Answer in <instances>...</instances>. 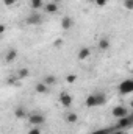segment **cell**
<instances>
[{"label": "cell", "instance_id": "1", "mask_svg": "<svg viewBox=\"0 0 133 134\" xmlns=\"http://www.w3.org/2000/svg\"><path fill=\"white\" fill-rule=\"evenodd\" d=\"M105 103H106V97H105V94H102V92H94V94L88 95V98H86V101H85V104H86L88 108L103 106Z\"/></svg>", "mask_w": 133, "mask_h": 134}, {"label": "cell", "instance_id": "2", "mask_svg": "<svg viewBox=\"0 0 133 134\" xmlns=\"http://www.w3.org/2000/svg\"><path fill=\"white\" fill-rule=\"evenodd\" d=\"M119 92L127 95V94H132L133 92V81L132 80H124L121 84H119Z\"/></svg>", "mask_w": 133, "mask_h": 134}, {"label": "cell", "instance_id": "3", "mask_svg": "<svg viewBox=\"0 0 133 134\" xmlns=\"http://www.w3.org/2000/svg\"><path fill=\"white\" fill-rule=\"evenodd\" d=\"M132 123H133V119L132 117H129V115H125V117L117 119V125H116V128H117V130H125V128H130Z\"/></svg>", "mask_w": 133, "mask_h": 134}, {"label": "cell", "instance_id": "4", "mask_svg": "<svg viewBox=\"0 0 133 134\" xmlns=\"http://www.w3.org/2000/svg\"><path fill=\"white\" fill-rule=\"evenodd\" d=\"M111 114H113V117H116V119H121V117H125V115H129V109L119 104V106H116V108H113V111H111Z\"/></svg>", "mask_w": 133, "mask_h": 134}, {"label": "cell", "instance_id": "5", "mask_svg": "<svg viewBox=\"0 0 133 134\" xmlns=\"http://www.w3.org/2000/svg\"><path fill=\"white\" fill-rule=\"evenodd\" d=\"M28 122H30L33 126H39V125H42V123L45 122V117H44L42 114H32V115L28 117Z\"/></svg>", "mask_w": 133, "mask_h": 134}, {"label": "cell", "instance_id": "6", "mask_svg": "<svg viewBox=\"0 0 133 134\" xmlns=\"http://www.w3.org/2000/svg\"><path fill=\"white\" fill-rule=\"evenodd\" d=\"M72 101H74L72 95H70V94H67V92H63V94L60 95V103H61L64 108H70Z\"/></svg>", "mask_w": 133, "mask_h": 134}, {"label": "cell", "instance_id": "7", "mask_svg": "<svg viewBox=\"0 0 133 134\" xmlns=\"http://www.w3.org/2000/svg\"><path fill=\"white\" fill-rule=\"evenodd\" d=\"M44 9H45L47 14H53V13L58 11V3H55V2H49V3L44 5Z\"/></svg>", "mask_w": 133, "mask_h": 134}, {"label": "cell", "instance_id": "8", "mask_svg": "<svg viewBox=\"0 0 133 134\" xmlns=\"http://www.w3.org/2000/svg\"><path fill=\"white\" fill-rule=\"evenodd\" d=\"M16 58H17V50H16V48H9V50L6 52V55H5V61H6V63H13Z\"/></svg>", "mask_w": 133, "mask_h": 134}, {"label": "cell", "instance_id": "9", "mask_svg": "<svg viewBox=\"0 0 133 134\" xmlns=\"http://www.w3.org/2000/svg\"><path fill=\"white\" fill-rule=\"evenodd\" d=\"M89 55H91V50H89L88 47H83V48H80V50H78V59H80V61L88 59V58H89Z\"/></svg>", "mask_w": 133, "mask_h": 134}, {"label": "cell", "instance_id": "10", "mask_svg": "<svg viewBox=\"0 0 133 134\" xmlns=\"http://www.w3.org/2000/svg\"><path fill=\"white\" fill-rule=\"evenodd\" d=\"M14 117L16 119H25V117H28L27 115V111H25V108H22V106H17L16 109H14Z\"/></svg>", "mask_w": 133, "mask_h": 134}, {"label": "cell", "instance_id": "11", "mask_svg": "<svg viewBox=\"0 0 133 134\" xmlns=\"http://www.w3.org/2000/svg\"><path fill=\"white\" fill-rule=\"evenodd\" d=\"M41 16L39 14H30L28 17H27V24L28 25H38V24H41Z\"/></svg>", "mask_w": 133, "mask_h": 134}, {"label": "cell", "instance_id": "12", "mask_svg": "<svg viewBox=\"0 0 133 134\" xmlns=\"http://www.w3.org/2000/svg\"><path fill=\"white\" fill-rule=\"evenodd\" d=\"M72 25H74V20H72L69 16H64L63 20H61V27H63V30H70Z\"/></svg>", "mask_w": 133, "mask_h": 134}, {"label": "cell", "instance_id": "13", "mask_svg": "<svg viewBox=\"0 0 133 134\" xmlns=\"http://www.w3.org/2000/svg\"><path fill=\"white\" fill-rule=\"evenodd\" d=\"M34 91H36L38 94H49V86H45V84L41 81V83H38V84H36Z\"/></svg>", "mask_w": 133, "mask_h": 134}, {"label": "cell", "instance_id": "14", "mask_svg": "<svg viewBox=\"0 0 133 134\" xmlns=\"http://www.w3.org/2000/svg\"><path fill=\"white\" fill-rule=\"evenodd\" d=\"M110 45H111V44H110V39H108V37H102V39L99 41V48L100 50H103V52L108 50Z\"/></svg>", "mask_w": 133, "mask_h": 134}, {"label": "cell", "instance_id": "15", "mask_svg": "<svg viewBox=\"0 0 133 134\" xmlns=\"http://www.w3.org/2000/svg\"><path fill=\"white\" fill-rule=\"evenodd\" d=\"M42 83H44L45 86H49V87H50L52 84H55V83H57V78H55L53 75H45V76L42 78Z\"/></svg>", "mask_w": 133, "mask_h": 134}, {"label": "cell", "instance_id": "16", "mask_svg": "<svg viewBox=\"0 0 133 134\" xmlns=\"http://www.w3.org/2000/svg\"><path fill=\"white\" fill-rule=\"evenodd\" d=\"M28 75H30V70H28L27 67H21L19 72H17V78H19V80H24V78H27Z\"/></svg>", "mask_w": 133, "mask_h": 134}, {"label": "cell", "instance_id": "17", "mask_svg": "<svg viewBox=\"0 0 133 134\" xmlns=\"http://www.w3.org/2000/svg\"><path fill=\"white\" fill-rule=\"evenodd\" d=\"M42 5H44L42 0H30V6H32V9H39Z\"/></svg>", "mask_w": 133, "mask_h": 134}, {"label": "cell", "instance_id": "18", "mask_svg": "<svg viewBox=\"0 0 133 134\" xmlns=\"http://www.w3.org/2000/svg\"><path fill=\"white\" fill-rule=\"evenodd\" d=\"M66 120L69 122V123H75L77 120H78V115L75 114V112H69L66 115Z\"/></svg>", "mask_w": 133, "mask_h": 134}, {"label": "cell", "instance_id": "19", "mask_svg": "<svg viewBox=\"0 0 133 134\" xmlns=\"http://www.w3.org/2000/svg\"><path fill=\"white\" fill-rule=\"evenodd\" d=\"M114 128H102V130H97V131H94L93 134H110L113 131Z\"/></svg>", "mask_w": 133, "mask_h": 134}, {"label": "cell", "instance_id": "20", "mask_svg": "<svg viewBox=\"0 0 133 134\" xmlns=\"http://www.w3.org/2000/svg\"><path fill=\"white\" fill-rule=\"evenodd\" d=\"M66 81L69 83V84L75 83V81H77V75H74V73H72V75H67V76H66Z\"/></svg>", "mask_w": 133, "mask_h": 134}, {"label": "cell", "instance_id": "21", "mask_svg": "<svg viewBox=\"0 0 133 134\" xmlns=\"http://www.w3.org/2000/svg\"><path fill=\"white\" fill-rule=\"evenodd\" d=\"M17 80H19L17 76H9V78L6 80V83H8V84H16V83H17Z\"/></svg>", "mask_w": 133, "mask_h": 134}, {"label": "cell", "instance_id": "22", "mask_svg": "<svg viewBox=\"0 0 133 134\" xmlns=\"http://www.w3.org/2000/svg\"><path fill=\"white\" fill-rule=\"evenodd\" d=\"M28 134H41V130H39L38 126H33V128L28 131Z\"/></svg>", "mask_w": 133, "mask_h": 134}, {"label": "cell", "instance_id": "23", "mask_svg": "<svg viewBox=\"0 0 133 134\" xmlns=\"http://www.w3.org/2000/svg\"><path fill=\"white\" fill-rule=\"evenodd\" d=\"M124 5H125V8H127V9H132V8H133V0H125V3H124Z\"/></svg>", "mask_w": 133, "mask_h": 134}, {"label": "cell", "instance_id": "24", "mask_svg": "<svg viewBox=\"0 0 133 134\" xmlns=\"http://www.w3.org/2000/svg\"><path fill=\"white\" fill-rule=\"evenodd\" d=\"M16 2H17V0H3V5H6V6H13Z\"/></svg>", "mask_w": 133, "mask_h": 134}, {"label": "cell", "instance_id": "25", "mask_svg": "<svg viewBox=\"0 0 133 134\" xmlns=\"http://www.w3.org/2000/svg\"><path fill=\"white\" fill-rule=\"evenodd\" d=\"M96 5L97 6H105L106 5V0H96Z\"/></svg>", "mask_w": 133, "mask_h": 134}, {"label": "cell", "instance_id": "26", "mask_svg": "<svg viewBox=\"0 0 133 134\" xmlns=\"http://www.w3.org/2000/svg\"><path fill=\"white\" fill-rule=\"evenodd\" d=\"M110 134H125V133H124V130H117V128H114Z\"/></svg>", "mask_w": 133, "mask_h": 134}, {"label": "cell", "instance_id": "27", "mask_svg": "<svg viewBox=\"0 0 133 134\" xmlns=\"http://www.w3.org/2000/svg\"><path fill=\"white\" fill-rule=\"evenodd\" d=\"M5 31H6V25L5 24H0V34H3Z\"/></svg>", "mask_w": 133, "mask_h": 134}, {"label": "cell", "instance_id": "28", "mask_svg": "<svg viewBox=\"0 0 133 134\" xmlns=\"http://www.w3.org/2000/svg\"><path fill=\"white\" fill-rule=\"evenodd\" d=\"M63 45V39H57L55 41V47H61Z\"/></svg>", "mask_w": 133, "mask_h": 134}, {"label": "cell", "instance_id": "29", "mask_svg": "<svg viewBox=\"0 0 133 134\" xmlns=\"http://www.w3.org/2000/svg\"><path fill=\"white\" fill-rule=\"evenodd\" d=\"M52 2H55V3H58V2H60V0H52Z\"/></svg>", "mask_w": 133, "mask_h": 134}, {"label": "cell", "instance_id": "30", "mask_svg": "<svg viewBox=\"0 0 133 134\" xmlns=\"http://www.w3.org/2000/svg\"><path fill=\"white\" fill-rule=\"evenodd\" d=\"M94 2H96V0H94Z\"/></svg>", "mask_w": 133, "mask_h": 134}]
</instances>
